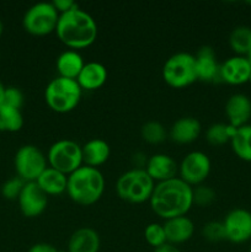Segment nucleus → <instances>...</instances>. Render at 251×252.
Segmentation results:
<instances>
[{"mask_svg":"<svg viewBox=\"0 0 251 252\" xmlns=\"http://www.w3.org/2000/svg\"><path fill=\"white\" fill-rule=\"evenodd\" d=\"M202 235L204 236V239H207L208 241H213V243L226 240L223 221H208V223H206L202 229Z\"/></svg>","mask_w":251,"mask_h":252,"instance_id":"c756f323","label":"nucleus"},{"mask_svg":"<svg viewBox=\"0 0 251 252\" xmlns=\"http://www.w3.org/2000/svg\"><path fill=\"white\" fill-rule=\"evenodd\" d=\"M229 46L236 56L246 57L251 51V27L239 25L229 34Z\"/></svg>","mask_w":251,"mask_h":252,"instance_id":"393cba45","label":"nucleus"},{"mask_svg":"<svg viewBox=\"0 0 251 252\" xmlns=\"http://www.w3.org/2000/svg\"><path fill=\"white\" fill-rule=\"evenodd\" d=\"M238 128L229 123H214L206 130V139L212 145H221L230 142L231 137L235 134Z\"/></svg>","mask_w":251,"mask_h":252,"instance_id":"bb28decb","label":"nucleus"},{"mask_svg":"<svg viewBox=\"0 0 251 252\" xmlns=\"http://www.w3.org/2000/svg\"><path fill=\"white\" fill-rule=\"evenodd\" d=\"M144 238L145 241L154 249L160 248V246H162L164 244L167 243L166 234H165V229L164 226H162V224H148V225L145 226Z\"/></svg>","mask_w":251,"mask_h":252,"instance_id":"c85d7f7f","label":"nucleus"},{"mask_svg":"<svg viewBox=\"0 0 251 252\" xmlns=\"http://www.w3.org/2000/svg\"><path fill=\"white\" fill-rule=\"evenodd\" d=\"M105 191V177L97 167L81 165L68 175L66 193L71 201L80 206H91L102 197Z\"/></svg>","mask_w":251,"mask_h":252,"instance_id":"7ed1b4c3","label":"nucleus"},{"mask_svg":"<svg viewBox=\"0 0 251 252\" xmlns=\"http://www.w3.org/2000/svg\"><path fill=\"white\" fill-rule=\"evenodd\" d=\"M17 176L25 182H34L48 166L47 157L38 147L25 144L17 149L14 159Z\"/></svg>","mask_w":251,"mask_h":252,"instance_id":"1a4fd4ad","label":"nucleus"},{"mask_svg":"<svg viewBox=\"0 0 251 252\" xmlns=\"http://www.w3.org/2000/svg\"><path fill=\"white\" fill-rule=\"evenodd\" d=\"M24 126V116L21 110L7 105L0 106V130L19 132Z\"/></svg>","mask_w":251,"mask_h":252,"instance_id":"a878e982","label":"nucleus"},{"mask_svg":"<svg viewBox=\"0 0 251 252\" xmlns=\"http://www.w3.org/2000/svg\"><path fill=\"white\" fill-rule=\"evenodd\" d=\"M154 252H181V251H180L176 246L172 245V244L166 243L162 246H160V248L154 249Z\"/></svg>","mask_w":251,"mask_h":252,"instance_id":"c9c22d12","label":"nucleus"},{"mask_svg":"<svg viewBox=\"0 0 251 252\" xmlns=\"http://www.w3.org/2000/svg\"><path fill=\"white\" fill-rule=\"evenodd\" d=\"M58 252H68V250H58Z\"/></svg>","mask_w":251,"mask_h":252,"instance_id":"ea45409f","label":"nucleus"},{"mask_svg":"<svg viewBox=\"0 0 251 252\" xmlns=\"http://www.w3.org/2000/svg\"><path fill=\"white\" fill-rule=\"evenodd\" d=\"M59 12L53 2H36L25 12L22 17L24 29L34 36H46L56 31L59 20Z\"/></svg>","mask_w":251,"mask_h":252,"instance_id":"6e6552de","label":"nucleus"},{"mask_svg":"<svg viewBox=\"0 0 251 252\" xmlns=\"http://www.w3.org/2000/svg\"><path fill=\"white\" fill-rule=\"evenodd\" d=\"M162 226L165 229L167 243L172 245L186 243L193 236L194 233V223L186 216L167 219Z\"/></svg>","mask_w":251,"mask_h":252,"instance_id":"f3484780","label":"nucleus"},{"mask_svg":"<svg viewBox=\"0 0 251 252\" xmlns=\"http://www.w3.org/2000/svg\"><path fill=\"white\" fill-rule=\"evenodd\" d=\"M2 31H4V25H2V21L0 20V37H1Z\"/></svg>","mask_w":251,"mask_h":252,"instance_id":"4c0bfd02","label":"nucleus"},{"mask_svg":"<svg viewBox=\"0 0 251 252\" xmlns=\"http://www.w3.org/2000/svg\"><path fill=\"white\" fill-rule=\"evenodd\" d=\"M48 166L65 175H70L83 164L81 145L73 139H59L49 147L47 153Z\"/></svg>","mask_w":251,"mask_h":252,"instance_id":"0eeeda50","label":"nucleus"},{"mask_svg":"<svg viewBox=\"0 0 251 252\" xmlns=\"http://www.w3.org/2000/svg\"><path fill=\"white\" fill-rule=\"evenodd\" d=\"M20 211L27 218H36L46 211L48 206V196L42 191L37 182H26L20 193Z\"/></svg>","mask_w":251,"mask_h":252,"instance_id":"f8f14e48","label":"nucleus"},{"mask_svg":"<svg viewBox=\"0 0 251 252\" xmlns=\"http://www.w3.org/2000/svg\"><path fill=\"white\" fill-rule=\"evenodd\" d=\"M196 58L197 79L206 83L220 80V65L218 64L213 48L204 46L199 48Z\"/></svg>","mask_w":251,"mask_h":252,"instance_id":"dca6fc26","label":"nucleus"},{"mask_svg":"<svg viewBox=\"0 0 251 252\" xmlns=\"http://www.w3.org/2000/svg\"><path fill=\"white\" fill-rule=\"evenodd\" d=\"M211 169L212 164L208 155L201 150H193L185 155L180 162V179L189 186H198L208 177Z\"/></svg>","mask_w":251,"mask_h":252,"instance_id":"9d476101","label":"nucleus"},{"mask_svg":"<svg viewBox=\"0 0 251 252\" xmlns=\"http://www.w3.org/2000/svg\"><path fill=\"white\" fill-rule=\"evenodd\" d=\"M249 83L251 84V74H250V78H249Z\"/></svg>","mask_w":251,"mask_h":252,"instance_id":"a19ab883","label":"nucleus"},{"mask_svg":"<svg viewBox=\"0 0 251 252\" xmlns=\"http://www.w3.org/2000/svg\"><path fill=\"white\" fill-rule=\"evenodd\" d=\"M2 105L11 106V107L21 110L22 105H24V94L21 93L20 89L15 88V86H9L5 90V98Z\"/></svg>","mask_w":251,"mask_h":252,"instance_id":"473e14b6","label":"nucleus"},{"mask_svg":"<svg viewBox=\"0 0 251 252\" xmlns=\"http://www.w3.org/2000/svg\"><path fill=\"white\" fill-rule=\"evenodd\" d=\"M251 64L248 57L233 56L220 64V80L230 85H241L249 81Z\"/></svg>","mask_w":251,"mask_h":252,"instance_id":"ddd939ff","label":"nucleus"},{"mask_svg":"<svg viewBox=\"0 0 251 252\" xmlns=\"http://www.w3.org/2000/svg\"><path fill=\"white\" fill-rule=\"evenodd\" d=\"M101 240L95 229L81 226L70 235L68 241V252H98Z\"/></svg>","mask_w":251,"mask_h":252,"instance_id":"a211bd4d","label":"nucleus"},{"mask_svg":"<svg viewBox=\"0 0 251 252\" xmlns=\"http://www.w3.org/2000/svg\"><path fill=\"white\" fill-rule=\"evenodd\" d=\"M201 123L197 118L181 117L174 122L170 128V138L179 144H188L194 142L201 134Z\"/></svg>","mask_w":251,"mask_h":252,"instance_id":"6ab92c4d","label":"nucleus"},{"mask_svg":"<svg viewBox=\"0 0 251 252\" xmlns=\"http://www.w3.org/2000/svg\"><path fill=\"white\" fill-rule=\"evenodd\" d=\"M155 182L145 169L133 167L123 172L116 182L118 197L128 203H144L149 201L154 191Z\"/></svg>","mask_w":251,"mask_h":252,"instance_id":"20e7f679","label":"nucleus"},{"mask_svg":"<svg viewBox=\"0 0 251 252\" xmlns=\"http://www.w3.org/2000/svg\"><path fill=\"white\" fill-rule=\"evenodd\" d=\"M83 150V164L97 167L105 164L111 154V148L106 140L101 138H93L81 145Z\"/></svg>","mask_w":251,"mask_h":252,"instance_id":"412c9836","label":"nucleus"},{"mask_svg":"<svg viewBox=\"0 0 251 252\" xmlns=\"http://www.w3.org/2000/svg\"><path fill=\"white\" fill-rule=\"evenodd\" d=\"M84 64H85V62H84L83 57L75 49H66V51L62 52L56 61V66L59 76L75 79V80L80 74Z\"/></svg>","mask_w":251,"mask_h":252,"instance_id":"5701e85b","label":"nucleus"},{"mask_svg":"<svg viewBox=\"0 0 251 252\" xmlns=\"http://www.w3.org/2000/svg\"><path fill=\"white\" fill-rule=\"evenodd\" d=\"M246 57H248L249 62H250V64H251V51H250V52H249V54H248V56H246Z\"/></svg>","mask_w":251,"mask_h":252,"instance_id":"58836bf2","label":"nucleus"},{"mask_svg":"<svg viewBox=\"0 0 251 252\" xmlns=\"http://www.w3.org/2000/svg\"><path fill=\"white\" fill-rule=\"evenodd\" d=\"M27 252H58V250L53 245H51V244L38 243L32 245Z\"/></svg>","mask_w":251,"mask_h":252,"instance_id":"f704fd0d","label":"nucleus"},{"mask_svg":"<svg viewBox=\"0 0 251 252\" xmlns=\"http://www.w3.org/2000/svg\"><path fill=\"white\" fill-rule=\"evenodd\" d=\"M83 89L75 79L57 76L52 79L44 90V100L49 108L58 113L73 111L79 105Z\"/></svg>","mask_w":251,"mask_h":252,"instance_id":"39448f33","label":"nucleus"},{"mask_svg":"<svg viewBox=\"0 0 251 252\" xmlns=\"http://www.w3.org/2000/svg\"><path fill=\"white\" fill-rule=\"evenodd\" d=\"M249 252H251V244H250V246H249Z\"/></svg>","mask_w":251,"mask_h":252,"instance_id":"79ce46f5","label":"nucleus"},{"mask_svg":"<svg viewBox=\"0 0 251 252\" xmlns=\"http://www.w3.org/2000/svg\"><path fill=\"white\" fill-rule=\"evenodd\" d=\"M36 182L47 196H57V194L66 192L68 175L51 166H47L46 170L39 175Z\"/></svg>","mask_w":251,"mask_h":252,"instance_id":"4be33fe9","label":"nucleus"},{"mask_svg":"<svg viewBox=\"0 0 251 252\" xmlns=\"http://www.w3.org/2000/svg\"><path fill=\"white\" fill-rule=\"evenodd\" d=\"M97 31L95 19L79 6L59 15L56 29L62 43L75 51L91 46L97 38Z\"/></svg>","mask_w":251,"mask_h":252,"instance_id":"f03ea898","label":"nucleus"},{"mask_svg":"<svg viewBox=\"0 0 251 252\" xmlns=\"http://www.w3.org/2000/svg\"><path fill=\"white\" fill-rule=\"evenodd\" d=\"M107 80V69L98 62H88L84 64L76 81L83 90H96Z\"/></svg>","mask_w":251,"mask_h":252,"instance_id":"aec40b11","label":"nucleus"},{"mask_svg":"<svg viewBox=\"0 0 251 252\" xmlns=\"http://www.w3.org/2000/svg\"><path fill=\"white\" fill-rule=\"evenodd\" d=\"M162 78L175 89L189 86L197 79L196 58L188 52H177L167 58L162 66Z\"/></svg>","mask_w":251,"mask_h":252,"instance_id":"423d86ee","label":"nucleus"},{"mask_svg":"<svg viewBox=\"0 0 251 252\" xmlns=\"http://www.w3.org/2000/svg\"><path fill=\"white\" fill-rule=\"evenodd\" d=\"M26 182L24 180L20 179L19 176H15L12 179H9L5 181L1 186V193L6 199H17L20 193H21L22 189H24Z\"/></svg>","mask_w":251,"mask_h":252,"instance_id":"7c9ffc66","label":"nucleus"},{"mask_svg":"<svg viewBox=\"0 0 251 252\" xmlns=\"http://www.w3.org/2000/svg\"><path fill=\"white\" fill-rule=\"evenodd\" d=\"M214 199H216V192L209 186L198 185L193 189V204L206 207L213 203Z\"/></svg>","mask_w":251,"mask_h":252,"instance_id":"2f4dec72","label":"nucleus"},{"mask_svg":"<svg viewBox=\"0 0 251 252\" xmlns=\"http://www.w3.org/2000/svg\"><path fill=\"white\" fill-rule=\"evenodd\" d=\"M52 2H53L54 7H56L57 11H58L59 14H64V12L70 11V10L79 6V5L76 4L75 1H73V0H54V1Z\"/></svg>","mask_w":251,"mask_h":252,"instance_id":"72a5a7b5","label":"nucleus"},{"mask_svg":"<svg viewBox=\"0 0 251 252\" xmlns=\"http://www.w3.org/2000/svg\"><path fill=\"white\" fill-rule=\"evenodd\" d=\"M226 240L243 244L251 240V212L245 208H234L223 220Z\"/></svg>","mask_w":251,"mask_h":252,"instance_id":"9b49d317","label":"nucleus"},{"mask_svg":"<svg viewBox=\"0 0 251 252\" xmlns=\"http://www.w3.org/2000/svg\"><path fill=\"white\" fill-rule=\"evenodd\" d=\"M230 144L239 159L251 162V125L239 127L231 137Z\"/></svg>","mask_w":251,"mask_h":252,"instance_id":"b1692460","label":"nucleus"},{"mask_svg":"<svg viewBox=\"0 0 251 252\" xmlns=\"http://www.w3.org/2000/svg\"><path fill=\"white\" fill-rule=\"evenodd\" d=\"M225 115L229 125L239 128L248 125L251 118V100L245 94H234L225 102Z\"/></svg>","mask_w":251,"mask_h":252,"instance_id":"2eb2a0df","label":"nucleus"},{"mask_svg":"<svg viewBox=\"0 0 251 252\" xmlns=\"http://www.w3.org/2000/svg\"><path fill=\"white\" fill-rule=\"evenodd\" d=\"M140 134L145 142L150 144H159L162 143L167 137L166 129L164 126L157 121H148L140 128Z\"/></svg>","mask_w":251,"mask_h":252,"instance_id":"cd10ccee","label":"nucleus"},{"mask_svg":"<svg viewBox=\"0 0 251 252\" xmlns=\"http://www.w3.org/2000/svg\"><path fill=\"white\" fill-rule=\"evenodd\" d=\"M5 90H6V86L0 81V106L4 103V98H5Z\"/></svg>","mask_w":251,"mask_h":252,"instance_id":"e433bc0d","label":"nucleus"},{"mask_svg":"<svg viewBox=\"0 0 251 252\" xmlns=\"http://www.w3.org/2000/svg\"><path fill=\"white\" fill-rule=\"evenodd\" d=\"M149 203L153 212L165 220L186 216L193 206V187L180 177L157 182Z\"/></svg>","mask_w":251,"mask_h":252,"instance_id":"f257e3e1","label":"nucleus"},{"mask_svg":"<svg viewBox=\"0 0 251 252\" xmlns=\"http://www.w3.org/2000/svg\"><path fill=\"white\" fill-rule=\"evenodd\" d=\"M144 169L152 177L153 181L157 184V182L176 177V174L179 172V165L175 161L174 158L159 153V154H154L148 158Z\"/></svg>","mask_w":251,"mask_h":252,"instance_id":"4468645a","label":"nucleus"}]
</instances>
